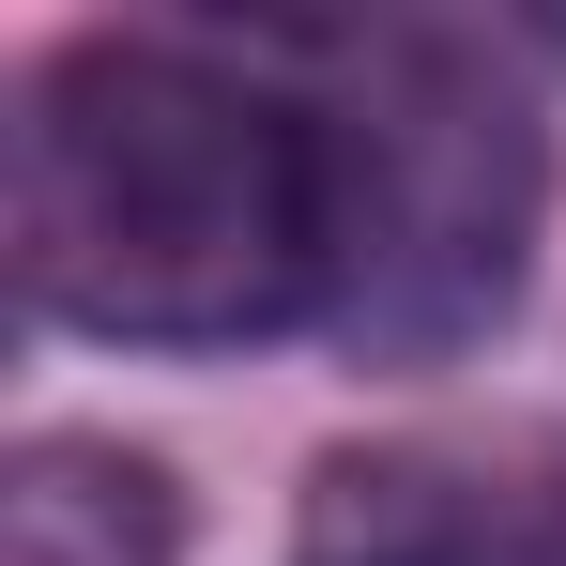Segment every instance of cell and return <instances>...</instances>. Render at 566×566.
I'll list each match as a JSON object with an SVG mask.
<instances>
[{"label":"cell","instance_id":"cell-4","mask_svg":"<svg viewBox=\"0 0 566 566\" xmlns=\"http://www.w3.org/2000/svg\"><path fill=\"white\" fill-rule=\"evenodd\" d=\"M0 566H185V490L138 444H15L0 474Z\"/></svg>","mask_w":566,"mask_h":566},{"label":"cell","instance_id":"cell-3","mask_svg":"<svg viewBox=\"0 0 566 566\" xmlns=\"http://www.w3.org/2000/svg\"><path fill=\"white\" fill-rule=\"evenodd\" d=\"M291 566H566V429H413L306 474Z\"/></svg>","mask_w":566,"mask_h":566},{"label":"cell","instance_id":"cell-2","mask_svg":"<svg viewBox=\"0 0 566 566\" xmlns=\"http://www.w3.org/2000/svg\"><path fill=\"white\" fill-rule=\"evenodd\" d=\"M536 185L552 169H536V123L505 77H474L460 46H382L368 107L322 123V199H337L322 322L353 353H460L521 291Z\"/></svg>","mask_w":566,"mask_h":566},{"label":"cell","instance_id":"cell-1","mask_svg":"<svg viewBox=\"0 0 566 566\" xmlns=\"http://www.w3.org/2000/svg\"><path fill=\"white\" fill-rule=\"evenodd\" d=\"M0 245H15V291L77 337H138V353L276 337L322 306V261H337L322 107L199 46L77 31L15 93Z\"/></svg>","mask_w":566,"mask_h":566}]
</instances>
